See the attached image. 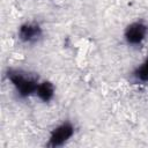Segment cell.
I'll use <instances>...</instances> for the list:
<instances>
[{
  "mask_svg": "<svg viewBox=\"0 0 148 148\" xmlns=\"http://www.w3.org/2000/svg\"><path fill=\"white\" fill-rule=\"evenodd\" d=\"M146 32H147V28H146L145 24H142V23H133L127 28V30L125 32V36H126V38H127V40L130 43L138 44L145 38Z\"/></svg>",
  "mask_w": 148,
  "mask_h": 148,
  "instance_id": "3957f363",
  "label": "cell"
},
{
  "mask_svg": "<svg viewBox=\"0 0 148 148\" xmlns=\"http://www.w3.org/2000/svg\"><path fill=\"white\" fill-rule=\"evenodd\" d=\"M8 77L14 83V86L18 89V91H20V94L22 96H28L31 92L37 90V84H36V82L34 80L27 79V77H24L23 75H21L18 73L10 72L8 74Z\"/></svg>",
  "mask_w": 148,
  "mask_h": 148,
  "instance_id": "6da1fadb",
  "label": "cell"
},
{
  "mask_svg": "<svg viewBox=\"0 0 148 148\" xmlns=\"http://www.w3.org/2000/svg\"><path fill=\"white\" fill-rule=\"evenodd\" d=\"M73 134V127L69 124H64L61 126H59L58 128H56L50 138V142L49 146L51 147H56V146H60L62 145L67 139H69Z\"/></svg>",
  "mask_w": 148,
  "mask_h": 148,
  "instance_id": "7a4b0ae2",
  "label": "cell"
},
{
  "mask_svg": "<svg viewBox=\"0 0 148 148\" xmlns=\"http://www.w3.org/2000/svg\"><path fill=\"white\" fill-rule=\"evenodd\" d=\"M37 94L43 101H50L53 96V86L50 82H43L37 86Z\"/></svg>",
  "mask_w": 148,
  "mask_h": 148,
  "instance_id": "5b68a950",
  "label": "cell"
},
{
  "mask_svg": "<svg viewBox=\"0 0 148 148\" xmlns=\"http://www.w3.org/2000/svg\"><path fill=\"white\" fill-rule=\"evenodd\" d=\"M39 34H40V29L38 28V25H35V24H24L21 27V30H20L21 39L25 42L38 37Z\"/></svg>",
  "mask_w": 148,
  "mask_h": 148,
  "instance_id": "277c9868",
  "label": "cell"
},
{
  "mask_svg": "<svg viewBox=\"0 0 148 148\" xmlns=\"http://www.w3.org/2000/svg\"><path fill=\"white\" fill-rule=\"evenodd\" d=\"M136 76L142 80V81H147L148 80V59L146 60V62L136 71Z\"/></svg>",
  "mask_w": 148,
  "mask_h": 148,
  "instance_id": "8992f818",
  "label": "cell"
}]
</instances>
